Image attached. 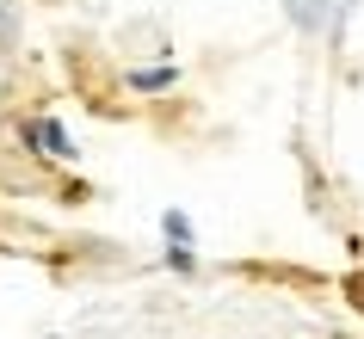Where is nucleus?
<instances>
[{
	"label": "nucleus",
	"instance_id": "f257e3e1",
	"mask_svg": "<svg viewBox=\"0 0 364 339\" xmlns=\"http://www.w3.org/2000/svg\"><path fill=\"white\" fill-rule=\"evenodd\" d=\"M25 142L43 154H56V161H75V142H68V130H62L56 117H38V124H25Z\"/></svg>",
	"mask_w": 364,
	"mask_h": 339
},
{
	"label": "nucleus",
	"instance_id": "f03ea898",
	"mask_svg": "<svg viewBox=\"0 0 364 339\" xmlns=\"http://www.w3.org/2000/svg\"><path fill=\"white\" fill-rule=\"evenodd\" d=\"M179 80V68L173 62H154V68H130V87L136 93H161V87H173Z\"/></svg>",
	"mask_w": 364,
	"mask_h": 339
},
{
	"label": "nucleus",
	"instance_id": "7ed1b4c3",
	"mask_svg": "<svg viewBox=\"0 0 364 339\" xmlns=\"http://www.w3.org/2000/svg\"><path fill=\"white\" fill-rule=\"evenodd\" d=\"M161 235H167V247H192V222H186V210H167V216H161Z\"/></svg>",
	"mask_w": 364,
	"mask_h": 339
},
{
	"label": "nucleus",
	"instance_id": "20e7f679",
	"mask_svg": "<svg viewBox=\"0 0 364 339\" xmlns=\"http://www.w3.org/2000/svg\"><path fill=\"white\" fill-rule=\"evenodd\" d=\"M167 265L173 271H192V247H167Z\"/></svg>",
	"mask_w": 364,
	"mask_h": 339
}]
</instances>
